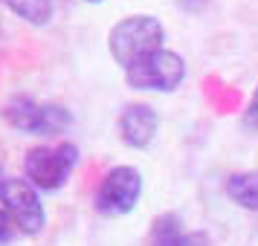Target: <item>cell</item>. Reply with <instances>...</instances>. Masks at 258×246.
Masks as SVG:
<instances>
[{"label":"cell","mask_w":258,"mask_h":246,"mask_svg":"<svg viewBox=\"0 0 258 246\" xmlns=\"http://www.w3.org/2000/svg\"><path fill=\"white\" fill-rule=\"evenodd\" d=\"M0 206L9 211L21 237H38L47 229L44 194L26 183L24 177H6L0 186Z\"/></svg>","instance_id":"obj_6"},{"label":"cell","mask_w":258,"mask_h":246,"mask_svg":"<svg viewBox=\"0 0 258 246\" xmlns=\"http://www.w3.org/2000/svg\"><path fill=\"white\" fill-rule=\"evenodd\" d=\"M119 139L131 151H145L160 133V113L148 102H131L116 116Z\"/></svg>","instance_id":"obj_7"},{"label":"cell","mask_w":258,"mask_h":246,"mask_svg":"<svg viewBox=\"0 0 258 246\" xmlns=\"http://www.w3.org/2000/svg\"><path fill=\"white\" fill-rule=\"evenodd\" d=\"M165 47V26L154 15H128L110 26L107 32V52L119 70L125 72L151 52Z\"/></svg>","instance_id":"obj_3"},{"label":"cell","mask_w":258,"mask_h":246,"mask_svg":"<svg viewBox=\"0 0 258 246\" xmlns=\"http://www.w3.org/2000/svg\"><path fill=\"white\" fill-rule=\"evenodd\" d=\"M177 3H180V9H186V12H198L206 0H177Z\"/></svg>","instance_id":"obj_13"},{"label":"cell","mask_w":258,"mask_h":246,"mask_svg":"<svg viewBox=\"0 0 258 246\" xmlns=\"http://www.w3.org/2000/svg\"><path fill=\"white\" fill-rule=\"evenodd\" d=\"M0 119L21 136L58 139L73 128V110L58 102H41L35 96H12L0 107Z\"/></svg>","instance_id":"obj_2"},{"label":"cell","mask_w":258,"mask_h":246,"mask_svg":"<svg viewBox=\"0 0 258 246\" xmlns=\"http://www.w3.org/2000/svg\"><path fill=\"white\" fill-rule=\"evenodd\" d=\"M82 151L70 139L58 142H38L24 153L21 177L41 194H58L70 183L73 171L79 168Z\"/></svg>","instance_id":"obj_1"},{"label":"cell","mask_w":258,"mask_h":246,"mask_svg":"<svg viewBox=\"0 0 258 246\" xmlns=\"http://www.w3.org/2000/svg\"><path fill=\"white\" fill-rule=\"evenodd\" d=\"M145 180L137 165H113L107 168L93 191V209L102 217H125L140 206Z\"/></svg>","instance_id":"obj_4"},{"label":"cell","mask_w":258,"mask_h":246,"mask_svg":"<svg viewBox=\"0 0 258 246\" xmlns=\"http://www.w3.org/2000/svg\"><path fill=\"white\" fill-rule=\"evenodd\" d=\"M186 81V58L174 49H157L140 64L125 70V84L140 93H174Z\"/></svg>","instance_id":"obj_5"},{"label":"cell","mask_w":258,"mask_h":246,"mask_svg":"<svg viewBox=\"0 0 258 246\" xmlns=\"http://www.w3.org/2000/svg\"><path fill=\"white\" fill-rule=\"evenodd\" d=\"M226 194L235 206L258 211V171H235L226 177Z\"/></svg>","instance_id":"obj_10"},{"label":"cell","mask_w":258,"mask_h":246,"mask_svg":"<svg viewBox=\"0 0 258 246\" xmlns=\"http://www.w3.org/2000/svg\"><path fill=\"white\" fill-rule=\"evenodd\" d=\"M15 240H21V234H18V229H15L9 211L0 206V246H12Z\"/></svg>","instance_id":"obj_11"},{"label":"cell","mask_w":258,"mask_h":246,"mask_svg":"<svg viewBox=\"0 0 258 246\" xmlns=\"http://www.w3.org/2000/svg\"><path fill=\"white\" fill-rule=\"evenodd\" d=\"M246 119H249V122L258 128V84H255V90H252V96H249V105H246Z\"/></svg>","instance_id":"obj_12"},{"label":"cell","mask_w":258,"mask_h":246,"mask_svg":"<svg viewBox=\"0 0 258 246\" xmlns=\"http://www.w3.org/2000/svg\"><path fill=\"white\" fill-rule=\"evenodd\" d=\"M148 246H188V229L183 226L180 214H174V211L157 214L151 223Z\"/></svg>","instance_id":"obj_9"},{"label":"cell","mask_w":258,"mask_h":246,"mask_svg":"<svg viewBox=\"0 0 258 246\" xmlns=\"http://www.w3.org/2000/svg\"><path fill=\"white\" fill-rule=\"evenodd\" d=\"M6 177H9V174H6V168H3V162H0V186H3V180H6Z\"/></svg>","instance_id":"obj_14"},{"label":"cell","mask_w":258,"mask_h":246,"mask_svg":"<svg viewBox=\"0 0 258 246\" xmlns=\"http://www.w3.org/2000/svg\"><path fill=\"white\" fill-rule=\"evenodd\" d=\"M0 6L32 29H44L55 18V0H0Z\"/></svg>","instance_id":"obj_8"},{"label":"cell","mask_w":258,"mask_h":246,"mask_svg":"<svg viewBox=\"0 0 258 246\" xmlns=\"http://www.w3.org/2000/svg\"><path fill=\"white\" fill-rule=\"evenodd\" d=\"M82 3H90V6H99V3H105V0H82Z\"/></svg>","instance_id":"obj_15"}]
</instances>
